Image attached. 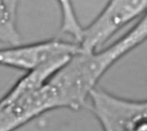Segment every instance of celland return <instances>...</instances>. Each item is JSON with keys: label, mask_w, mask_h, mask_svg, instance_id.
Returning a JSON list of instances; mask_svg holds the SVG:
<instances>
[{"label": "cell", "mask_w": 147, "mask_h": 131, "mask_svg": "<svg viewBox=\"0 0 147 131\" xmlns=\"http://www.w3.org/2000/svg\"><path fill=\"white\" fill-rule=\"evenodd\" d=\"M146 36L145 15L108 47L93 51L81 49L73 54L49 80L59 95L63 108L78 111L85 107L90 94L102 77L115 63L145 42Z\"/></svg>", "instance_id": "1"}, {"label": "cell", "mask_w": 147, "mask_h": 131, "mask_svg": "<svg viewBox=\"0 0 147 131\" xmlns=\"http://www.w3.org/2000/svg\"><path fill=\"white\" fill-rule=\"evenodd\" d=\"M61 13L60 33L67 34L73 38V41L78 43L83 26L78 21L73 3L71 0H56Z\"/></svg>", "instance_id": "7"}, {"label": "cell", "mask_w": 147, "mask_h": 131, "mask_svg": "<svg viewBox=\"0 0 147 131\" xmlns=\"http://www.w3.org/2000/svg\"><path fill=\"white\" fill-rule=\"evenodd\" d=\"M58 109H63L59 95L48 82L15 100L0 101V131L17 130L38 117Z\"/></svg>", "instance_id": "5"}, {"label": "cell", "mask_w": 147, "mask_h": 131, "mask_svg": "<svg viewBox=\"0 0 147 131\" xmlns=\"http://www.w3.org/2000/svg\"><path fill=\"white\" fill-rule=\"evenodd\" d=\"M19 0H0V43L16 45L22 43L17 27Z\"/></svg>", "instance_id": "6"}, {"label": "cell", "mask_w": 147, "mask_h": 131, "mask_svg": "<svg viewBox=\"0 0 147 131\" xmlns=\"http://www.w3.org/2000/svg\"><path fill=\"white\" fill-rule=\"evenodd\" d=\"M86 108L102 131H147L146 100H129L96 87L90 94Z\"/></svg>", "instance_id": "2"}, {"label": "cell", "mask_w": 147, "mask_h": 131, "mask_svg": "<svg viewBox=\"0 0 147 131\" xmlns=\"http://www.w3.org/2000/svg\"><path fill=\"white\" fill-rule=\"evenodd\" d=\"M80 50L78 43L57 38L21 43L0 49V66L28 72L58 58L71 57Z\"/></svg>", "instance_id": "4"}, {"label": "cell", "mask_w": 147, "mask_h": 131, "mask_svg": "<svg viewBox=\"0 0 147 131\" xmlns=\"http://www.w3.org/2000/svg\"><path fill=\"white\" fill-rule=\"evenodd\" d=\"M146 7L147 0H108L97 16L83 27L78 44L85 51L102 49L126 25L145 15Z\"/></svg>", "instance_id": "3"}]
</instances>
